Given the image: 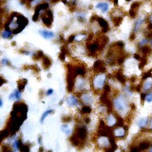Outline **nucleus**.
<instances>
[{"label":"nucleus","mask_w":152,"mask_h":152,"mask_svg":"<svg viewBox=\"0 0 152 152\" xmlns=\"http://www.w3.org/2000/svg\"><path fill=\"white\" fill-rule=\"evenodd\" d=\"M51 94H53V89H52V88L48 89L47 92H46V95H47V96H49V95H51Z\"/></svg>","instance_id":"48"},{"label":"nucleus","mask_w":152,"mask_h":152,"mask_svg":"<svg viewBox=\"0 0 152 152\" xmlns=\"http://www.w3.org/2000/svg\"><path fill=\"white\" fill-rule=\"evenodd\" d=\"M104 89H105V91L104 92H105V93H109V92L111 91V89H110V86L108 85V84H105V86H104Z\"/></svg>","instance_id":"43"},{"label":"nucleus","mask_w":152,"mask_h":152,"mask_svg":"<svg viewBox=\"0 0 152 152\" xmlns=\"http://www.w3.org/2000/svg\"><path fill=\"white\" fill-rule=\"evenodd\" d=\"M22 53H24V54H28V55H29V54H30V52H29V51H22Z\"/></svg>","instance_id":"54"},{"label":"nucleus","mask_w":152,"mask_h":152,"mask_svg":"<svg viewBox=\"0 0 152 152\" xmlns=\"http://www.w3.org/2000/svg\"><path fill=\"white\" fill-rule=\"evenodd\" d=\"M145 101L147 102V103H151V102H152V91H149L148 93H145Z\"/></svg>","instance_id":"37"},{"label":"nucleus","mask_w":152,"mask_h":152,"mask_svg":"<svg viewBox=\"0 0 152 152\" xmlns=\"http://www.w3.org/2000/svg\"><path fill=\"white\" fill-rule=\"evenodd\" d=\"M43 151H44V147H40L38 152H43Z\"/></svg>","instance_id":"53"},{"label":"nucleus","mask_w":152,"mask_h":152,"mask_svg":"<svg viewBox=\"0 0 152 152\" xmlns=\"http://www.w3.org/2000/svg\"><path fill=\"white\" fill-rule=\"evenodd\" d=\"M150 145H151V143L148 141V140H143V141H141L140 143H139L138 147L140 148L141 151L147 150V149H149Z\"/></svg>","instance_id":"15"},{"label":"nucleus","mask_w":152,"mask_h":152,"mask_svg":"<svg viewBox=\"0 0 152 152\" xmlns=\"http://www.w3.org/2000/svg\"><path fill=\"white\" fill-rule=\"evenodd\" d=\"M39 33L46 39H51L52 37H54V33L52 32H49V30H40Z\"/></svg>","instance_id":"26"},{"label":"nucleus","mask_w":152,"mask_h":152,"mask_svg":"<svg viewBox=\"0 0 152 152\" xmlns=\"http://www.w3.org/2000/svg\"><path fill=\"white\" fill-rule=\"evenodd\" d=\"M41 19L43 24L46 27L51 28L52 25V21H53V15H52V11L51 10L45 11V12L41 15Z\"/></svg>","instance_id":"5"},{"label":"nucleus","mask_w":152,"mask_h":152,"mask_svg":"<svg viewBox=\"0 0 152 152\" xmlns=\"http://www.w3.org/2000/svg\"><path fill=\"white\" fill-rule=\"evenodd\" d=\"M140 6H141V2H134V3H132L131 7H130L129 12H128L130 18H136V17H137L138 10H139V8H140Z\"/></svg>","instance_id":"9"},{"label":"nucleus","mask_w":152,"mask_h":152,"mask_svg":"<svg viewBox=\"0 0 152 152\" xmlns=\"http://www.w3.org/2000/svg\"><path fill=\"white\" fill-rule=\"evenodd\" d=\"M61 129H62V131H63L66 135H69L70 133V128L69 125H67V124H64V125L61 126Z\"/></svg>","instance_id":"34"},{"label":"nucleus","mask_w":152,"mask_h":152,"mask_svg":"<svg viewBox=\"0 0 152 152\" xmlns=\"http://www.w3.org/2000/svg\"><path fill=\"white\" fill-rule=\"evenodd\" d=\"M148 24H152V14L148 17Z\"/></svg>","instance_id":"51"},{"label":"nucleus","mask_w":152,"mask_h":152,"mask_svg":"<svg viewBox=\"0 0 152 152\" xmlns=\"http://www.w3.org/2000/svg\"><path fill=\"white\" fill-rule=\"evenodd\" d=\"M134 58L138 61H141V59H142V57L139 54H134Z\"/></svg>","instance_id":"50"},{"label":"nucleus","mask_w":152,"mask_h":152,"mask_svg":"<svg viewBox=\"0 0 152 152\" xmlns=\"http://www.w3.org/2000/svg\"><path fill=\"white\" fill-rule=\"evenodd\" d=\"M86 35L84 34V33H81V34H76L75 35V41L77 42H80V41H82V40L85 38Z\"/></svg>","instance_id":"39"},{"label":"nucleus","mask_w":152,"mask_h":152,"mask_svg":"<svg viewBox=\"0 0 152 152\" xmlns=\"http://www.w3.org/2000/svg\"><path fill=\"white\" fill-rule=\"evenodd\" d=\"M22 145H23L22 141H21L20 139H17V140L14 141V143H12L11 147H12V149L16 152L18 150H20V148H21V147H22Z\"/></svg>","instance_id":"23"},{"label":"nucleus","mask_w":152,"mask_h":152,"mask_svg":"<svg viewBox=\"0 0 152 152\" xmlns=\"http://www.w3.org/2000/svg\"><path fill=\"white\" fill-rule=\"evenodd\" d=\"M27 79H20L19 81L17 82V86H18V89H19L20 91H24V88H25V86H26L27 85Z\"/></svg>","instance_id":"30"},{"label":"nucleus","mask_w":152,"mask_h":152,"mask_svg":"<svg viewBox=\"0 0 152 152\" xmlns=\"http://www.w3.org/2000/svg\"><path fill=\"white\" fill-rule=\"evenodd\" d=\"M129 152H141V150L137 145H132V147H130Z\"/></svg>","instance_id":"42"},{"label":"nucleus","mask_w":152,"mask_h":152,"mask_svg":"<svg viewBox=\"0 0 152 152\" xmlns=\"http://www.w3.org/2000/svg\"><path fill=\"white\" fill-rule=\"evenodd\" d=\"M118 117L119 115L113 113V112H109L105 118V124H107V126L109 128H112V126H117L118 125Z\"/></svg>","instance_id":"6"},{"label":"nucleus","mask_w":152,"mask_h":152,"mask_svg":"<svg viewBox=\"0 0 152 152\" xmlns=\"http://www.w3.org/2000/svg\"><path fill=\"white\" fill-rule=\"evenodd\" d=\"M1 64L2 65H4V66H11V61L9 60V59H2V61H1Z\"/></svg>","instance_id":"40"},{"label":"nucleus","mask_w":152,"mask_h":152,"mask_svg":"<svg viewBox=\"0 0 152 152\" xmlns=\"http://www.w3.org/2000/svg\"><path fill=\"white\" fill-rule=\"evenodd\" d=\"M148 124H149V120H148V118H141L140 120L137 122V126H139L140 128H145V126H147Z\"/></svg>","instance_id":"22"},{"label":"nucleus","mask_w":152,"mask_h":152,"mask_svg":"<svg viewBox=\"0 0 152 152\" xmlns=\"http://www.w3.org/2000/svg\"><path fill=\"white\" fill-rule=\"evenodd\" d=\"M21 92L22 91H20L19 89H14V92L9 96V99L11 101V100H20L21 99Z\"/></svg>","instance_id":"19"},{"label":"nucleus","mask_w":152,"mask_h":152,"mask_svg":"<svg viewBox=\"0 0 152 152\" xmlns=\"http://www.w3.org/2000/svg\"><path fill=\"white\" fill-rule=\"evenodd\" d=\"M75 134L81 141H86V137H88V129L85 126H81L79 128H77V129L75 130Z\"/></svg>","instance_id":"8"},{"label":"nucleus","mask_w":152,"mask_h":152,"mask_svg":"<svg viewBox=\"0 0 152 152\" xmlns=\"http://www.w3.org/2000/svg\"><path fill=\"white\" fill-rule=\"evenodd\" d=\"M84 86H85V81L83 78H80L75 81V88H77L78 91H84Z\"/></svg>","instance_id":"25"},{"label":"nucleus","mask_w":152,"mask_h":152,"mask_svg":"<svg viewBox=\"0 0 152 152\" xmlns=\"http://www.w3.org/2000/svg\"><path fill=\"white\" fill-rule=\"evenodd\" d=\"M42 60H43V67H44V69L45 70H49V68L51 67V65H52L51 59L49 57H48V56H44Z\"/></svg>","instance_id":"21"},{"label":"nucleus","mask_w":152,"mask_h":152,"mask_svg":"<svg viewBox=\"0 0 152 152\" xmlns=\"http://www.w3.org/2000/svg\"><path fill=\"white\" fill-rule=\"evenodd\" d=\"M113 3L115 4V6H118V0H112Z\"/></svg>","instance_id":"56"},{"label":"nucleus","mask_w":152,"mask_h":152,"mask_svg":"<svg viewBox=\"0 0 152 152\" xmlns=\"http://www.w3.org/2000/svg\"><path fill=\"white\" fill-rule=\"evenodd\" d=\"M143 23H144V18H138L137 21H136V23L134 25V28H133V32H137L139 30H140L141 26L143 25Z\"/></svg>","instance_id":"29"},{"label":"nucleus","mask_w":152,"mask_h":152,"mask_svg":"<svg viewBox=\"0 0 152 152\" xmlns=\"http://www.w3.org/2000/svg\"><path fill=\"white\" fill-rule=\"evenodd\" d=\"M152 88V78H148L147 80H145L144 84H142V91L145 93L148 91H150Z\"/></svg>","instance_id":"14"},{"label":"nucleus","mask_w":152,"mask_h":152,"mask_svg":"<svg viewBox=\"0 0 152 152\" xmlns=\"http://www.w3.org/2000/svg\"><path fill=\"white\" fill-rule=\"evenodd\" d=\"M54 112V110L53 109H48L47 111H45L44 113H43V115H42V117H41V119H40V123L41 124H43L44 123V121H45V119L47 118L49 114H51V113H53Z\"/></svg>","instance_id":"32"},{"label":"nucleus","mask_w":152,"mask_h":152,"mask_svg":"<svg viewBox=\"0 0 152 152\" xmlns=\"http://www.w3.org/2000/svg\"><path fill=\"white\" fill-rule=\"evenodd\" d=\"M49 10V3H41V4H38L35 7V11H38L39 12L42 11H47Z\"/></svg>","instance_id":"27"},{"label":"nucleus","mask_w":152,"mask_h":152,"mask_svg":"<svg viewBox=\"0 0 152 152\" xmlns=\"http://www.w3.org/2000/svg\"><path fill=\"white\" fill-rule=\"evenodd\" d=\"M96 21H97L99 26L102 28V30H103L104 33L107 32L108 30H109V25H108L107 21L105 19H104V18H102V17L96 16Z\"/></svg>","instance_id":"10"},{"label":"nucleus","mask_w":152,"mask_h":152,"mask_svg":"<svg viewBox=\"0 0 152 152\" xmlns=\"http://www.w3.org/2000/svg\"><path fill=\"white\" fill-rule=\"evenodd\" d=\"M39 16H40V12H39L38 11H34V14H33V16H32V21L36 22V21L38 20Z\"/></svg>","instance_id":"41"},{"label":"nucleus","mask_w":152,"mask_h":152,"mask_svg":"<svg viewBox=\"0 0 152 152\" xmlns=\"http://www.w3.org/2000/svg\"><path fill=\"white\" fill-rule=\"evenodd\" d=\"M45 55L44 53H43V51H36L35 53H33L32 55V58L34 59V60H40V59H43V57H44Z\"/></svg>","instance_id":"33"},{"label":"nucleus","mask_w":152,"mask_h":152,"mask_svg":"<svg viewBox=\"0 0 152 152\" xmlns=\"http://www.w3.org/2000/svg\"><path fill=\"white\" fill-rule=\"evenodd\" d=\"M105 80H107V76L104 74H98L94 77L93 81H92V86L95 91H100L104 88L105 85Z\"/></svg>","instance_id":"3"},{"label":"nucleus","mask_w":152,"mask_h":152,"mask_svg":"<svg viewBox=\"0 0 152 152\" xmlns=\"http://www.w3.org/2000/svg\"><path fill=\"white\" fill-rule=\"evenodd\" d=\"M115 78L118 80V82L122 83V84H126V81H128V78L124 75V74L122 73V70H118L117 72L115 73Z\"/></svg>","instance_id":"16"},{"label":"nucleus","mask_w":152,"mask_h":152,"mask_svg":"<svg viewBox=\"0 0 152 152\" xmlns=\"http://www.w3.org/2000/svg\"><path fill=\"white\" fill-rule=\"evenodd\" d=\"M149 152H152V143H151V145H150V147H149Z\"/></svg>","instance_id":"57"},{"label":"nucleus","mask_w":152,"mask_h":152,"mask_svg":"<svg viewBox=\"0 0 152 152\" xmlns=\"http://www.w3.org/2000/svg\"><path fill=\"white\" fill-rule=\"evenodd\" d=\"M68 43H72L73 41H75V35H70L69 38H68Z\"/></svg>","instance_id":"45"},{"label":"nucleus","mask_w":152,"mask_h":152,"mask_svg":"<svg viewBox=\"0 0 152 152\" xmlns=\"http://www.w3.org/2000/svg\"><path fill=\"white\" fill-rule=\"evenodd\" d=\"M71 120V117L70 116H64V117H62V121L65 123H68V122H70V121Z\"/></svg>","instance_id":"44"},{"label":"nucleus","mask_w":152,"mask_h":152,"mask_svg":"<svg viewBox=\"0 0 152 152\" xmlns=\"http://www.w3.org/2000/svg\"><path fill=\"white\" fill-rule=\"evenodd\" d=\"M59 59H60L61 61H65V59H66V54L61 51L60 54H59Z\"/></svg>","instance_id":"46"},{"label":"nucleus","mask_w":152,"mask_h":152,"mask_svg":"<svg viewBox=\"0 0 152 152\" xmlns=\"http://www.w3.org/2000/svg\"><path fill=\"white\" fill-rule=\"evenodd\" d=\"M123 17H124L123 14H118V15H115V16H111V19H112L114 26L115 27L120 26L121 23H122V21H123Z\"/></svg>","instance_id":"18"},{"label":"nucleus","mask_w":152,"mask_h":152,"mask_svg":"<svg viewBox=\"0 0 152 152\" xmlns=\"http://www.w3.org/2000/svg\"><path fill=\"white\" fill-rule=\"evenodd\" d=\"M97 144L99 147L107 149V148H108L111 145H112V143H111V136L100 135L97 139Z\"/></svg>","instance_id":"4"},{"label":"nucleus","mask_w":152,"mask_h":152,"mask_svg":"<svg viewBox=\"0 0 152 152\" xmlns=\"http://www.w3.org/2000/svg\"><path fill=\"white\" fill-rule=\"evenodd\" d=\"M67 103L69 104V105H70V107H74V105H77L79 104V100L76 96L70 95L67 98Z\"/></svg>","instance_id":"17"},{"label":"nucleus","mask_w":152,"mask_h":152,"mask_svg":"<svg viewBox=\"0 0 152 152\" xmlns=\"http://www.w3.org/2000/svg\"><path fill=\"white\" fill-rule=\"evenodd\" d=\"M140 51L143 53V55L145 57H147L148 55H150L152 53V49L150 46H148V45H145V46H144V47H142L140 49Z\"/></svg>","instance_id":"20"},{"label":"nucleus","mask_w":152,"mask_h":152,"mask_svg":"<svg viewBox=\"0 0 152 152\" xmlns=\"http://www.w3.org/2000/svg\"><path fill=\"white\" fill-rule=\"evenodd\" d=\"M96 8H97L98 10H100L102 12H107L108 11V4L105 2H100L96 5Z\"/></svg>","instance_id":"24"},{"label":"nucleus","mask_w":152,"mask_h":152,"mask_svg":"<svg viewBox=\"0 0 152 152\" xmlns=\"http://www.w3.org/2000/svg\"><path fill=\"white\" fill-rule=\"evenodd\" d=\"M48 152H52V151H51V150H49V151H48Z\"/></svg>","instance_id":"59"},{"label":"nucleus","mask_w":152,"mask_h":152,"mask_svg":"<svg viewBox=\"0 0 152 152\" xmlns=\"http://www.w3.org/2000/svg\"><path fill=\"white\" fill-rule=\"evenodd\" d=\"M21 152H30V145H22V147L20 148Z\"/></svg>","instance_id":"38"},{"label":"nucleus","mask_w":152,"mask_h":152,"mask_svg":"<svg viewBox=\"0 0 152 152\" xmlns=\"http://www.w3.org/2000/svg\"><path fill=\"white\" fill-rule=\"evenodd\" d=\"M0 107H3V99H0Z\"/></svg>","instance_id":"55"},{"label":"nucleus","mask_w":152,"mask_h":152,"mask_svg":"<svg viewBox=\"0 0 152 152\" xmlns=\"http://www.w3.org/2000/svg\"><path fill=\"white\" fill-rule=\"evenodd\" d=\"M113 108H115L117 112L120 114H126L130 109L128 102L126 100V98L122 94H119L116 96L113 100Z\"/></svg>","instance_id":"2"},{"label":"nucleus","mask_w":152,"mask_h":152,"mask_svg":"<svg viewBox=\"0 0 152 152\" xmlns=\"http://www.w3.org/2000/svg\"><path fill=\"white\" fill-rule=\"evenodd\" d=\"M10 134H11V132H10V130H9L8 128H5L4 130H2V132H1L2 140H4V139L8 138L9 136H10Z\"/></svg>","instance_id":"35"},{"label":"nucleus","mask_w":152,"mask_h":152,"mask_svg":"<svg viewBox=\"0 0 152 152\" xmlns=\"http://www.w3.org/2000/svg\"><path fill=\"white\" fill-rule=\"evenodd\" d=\"M0 79H1V82H0V86H3V85H4V84L6 83V80L3 78V76L0 77Z\"/></svg>","instance_id":"49"},{"label":"nucleus","mask_w":152,"mask_h":152,"mask_svg":"<svg viewBox=\"0 0 152 152\" xmlns=\"http://www.w3.org/2000/svg\"><path fill=\"white\" fill-rule=\"evenodd\" d=\"M38 143L40 145H42V137H38Z\"/></svg>","instance_id":"52"},{"label":"nucleus","mask_w":152,"mask_h":152,"mask_svg":"<svg viewBox=\"0 0 152 152\" xmlns=\"http://www.w3.org/2000/svg\"><path fill=\"white\" fill-rule=\"evenodd\" d=\"M126 134H128V128L124 126H116L115 128L113 129V136L115 138H125Z\"/></svg>","instance_id":"7"},{"label":"nucleus","mask_w":152,"mask_h":152,"mask_svg":"<svg viewBox=\"0 0 152 152\" xmlns=\"http://www.w3.org/2000/svg\"><path fill=\"white\" fill-rule=\"evenodd\" d=\"M75 71H76L77 75H80V76H84L86 74V69H85V67L82 66V65L76 66L75 67Z\"/></svg>","instance_id":"28"},{"label":"nucleus","mask_w":152,"mask_h":152,"mask_svg":"<svg viewBox=\"0 0 152 152\" xmlns=\"http://www.w3.org/2000/svg\"><path fill=\"white\" fill-rule=\"evenodd\" d=\"M93 70L96 72H105V63L102 60H97L95 61V63L93 65Z\"/></svg>","instance_id":"12"},{"label":"nucleus","mask_w":152,"mask_h":152,"mask_svg":"<svg viewBox=\"0 0 152 152\" xmlns=\"http://www.w3.org/2000/svg\"><path fill=\"white\" fill-rule=\"evenodd\" d=\"M70 141L71 144H72V145H74V147H77L79 148H82L84 147V141L80 140V139L76 136L75 133H74V134L70 138Z\"/></svg>","instance_id":"13"},{"label":"nucleus","mask_w":152,"mask_h":152,"mask_svg":"<svg viewBox=\"0 0 152 152\" xmlns=\"http://www.w3.org/2000/svg\"><path fill=\"white\" fill-rule=\"evenodd\" d=\"M80 98H81V101L84 103V105H89L92 102H93L91 94L86 91H84V93L81 94V97Z\"/></svg>","instance_id":"11"},{"label":"nucleus","mask_w":152,"mask_h":152,"mask_svg":"<svg viewBox=\"0 0 152 152\" xmlns=\"http://www.w3.org/2000/svg\"><path fill=\"white\" fill-rule=\"evenodd\" d=\"M29 20L18 12H12L5 24L6 30H11L14 34H18L26 28Z\"/></svg>","instance_id":"1"},{"label":"nucleus","mask_w":152,"mask_h":152,"mask_svg":"<svg viewBox=\"0 0 152 152\" xmlns=\"http://www.w3.org/2000/svg\"><path fill=\"white\" fill-rule=\"evenodd\" d=\"M150 126H151V129H152V118H151V120H150Z\"/></svg>","instance_id":"58"},{"label":"nucleus","mask_w":152,"mask_h":152,"mask_svg":"<svg viewBox=\"0 0 152 152\" xmlns=\"http://www.w3.org/2000/svg\"><path fill=\"white\" fill-rule=\"evenodd\" d=\"M12 34H14V33H12L11 30H4L2 32V33H1V36H2L3 39H11Z\"/></svg>","instance_id":"31"},{"label":"nucleus","mask_w":152,"mask_h":152,"mask_svg":"<svg viewBox=\"0 0 152 152\" xmlns=\"http://www.w3.org/2000/svg\"><path fill=\"white\" fill-rule=\"evenodd\" d=\"M81 112L83 114H89V113L91 112V107H89V105H85V107H82Z\"/></svg>","instance_id":"36"},{"label":"nucleus","mask_w":152,"mask_h":152,"mask_svg":"<svg viewBox=\"0 0 152 152\" xmlns=\"http://www.w3.org/2000/svg\"><path fill=\"white\" fill-rule=\"evenodd\" d=\"M136 38V32H131V34L129 35V40H131V41H133Z\"/></svg>","instance_id":"47"}]
</instances>
